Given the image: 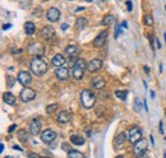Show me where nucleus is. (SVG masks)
<instances>
[{"mask_svg": "<svg viewBox=\"0 0 166 158\" xmlns=\"http://www.w3.org/2000/svg\"><path fill=\"white\" fill-rule=\"evenodd\" d=\"M30 68H31V72L35 75H44V74H46V72L49 69L47 64L42 59H41V58H33L31 60Z\"/></svg>", "mask_w": 166, "mask_h": 158, "instance_id": "obj_1", "label": "nucleus"}, {"mask_svg": "<svg viewBox=\"0 0 166 158\" xmlns=\"http://www.w3.org/2000/svg\"><path fill=\"white\" fill-rule=\"evenodd\" d=\"M81 100L83 106L86 109H92L96 103V96L93 95V92L90 89H83L82 93H81Z\"/></svg>", "mask_w": 166, "mask_h": 158, "instance_id": "obj_2", "label": "nucleus"}, {"mask_svg": "<svg viewBox=\"0 0 166 158\" xmlns=\"http://www.w3.org/2000/svg\"><path fill=\"white\" fill-rule=\"evenodd\" d=\"M87 68V65L85 63V60L83 59H78L74 64L73 67V77L74 79H77V81H81V79L83 78V74H85V69Z\"/></svg>", "mask_w": 166, "mask_h": 158, "instance_id": "obj_3", "label": "nucleus"}, {"mask_svg": "<svg viewBox=\"0 0 166 158\" xmlns=\"http://www.w3.org/2000/svg\"><path fill=\"white\" fill-rule=\"evenodd\" d=\"M147 149H148V142H147V139L142 138V139L138 140L137 143H134L133 153H134V156H137V157H141V156H143V154L147 152Z\"/></svg>", "mask_w": 166, "mask_h": 158, "instance_id": "obj_4", "label": "nucleus"}, {"mask_svg": "<svg viewBox=\"0 0 166 158\" xmlns=\"http://www.w3.org/2000/svg\"><path fill=\"white\" fill-rule=\"evenodd\" d=\"M35 97H36V92L30 87L23 88L19 93V98L22 102H31L35 100Z\"/></svg>", "mask_w": 166, "mask_h": 158, "instance_id": "obj_5", "label": "nucleus"}, {"mask_svg": "<svg viewBox=\"0 0 166 158\" xmlns=\"http://www.w3.org/2000/svg\"><path fill=\"white\" fill-rule=\"evenodd\" d=\"M28 54L30 55H32V56H35V58H41L44 55V52H45V50H44V46L41 45V44H38V42H33V44H31L30 46H28Z\"/></svg>", "mask_w": 166, "mask_h": 158, "instance_id": "obj_6", "label": "nucleus"}, {"mask_svg": "<svg viewBox=\"0 0 166 158\" xmlns=\"http://www.w3.org/2000/svg\"><path fill=\"white\" fill-rule=\"evenodd\" d=\"M130 143H137L139 139H142V130L138 126H132L128 131V138H127Z\"/></svg>", "mask_w": 166, "mask_h": 158, "instance_id": "obj_7", "label": "nucleus"}, {"mask_svg": "<svg viewBox=\"0 0 166 158\" xmlns=\"http://www.w3.org/2000/svg\"><path fill=\"white\" fill-rule=\"evenodd\" d=\"M17 79H18V82H19L22 86H24V87H28V86L31 84V82H32L31 73H30V72H26V70L19 72Z\"/></svg>", "mask_w": 166, "mask_h": 158, "instance_id": "obj_8", "label": "nucleus"}, {"mask_svg": "<svg viewBox=\"0 0 166 158\" xmlns=\"http://www.w3.org/2000/svg\"><path fill=\"white\" fill-rule=\"evenodd\" d=\"M55 139H56V133L51 129H46L45 131L41 133V140L46 144H51Z\"/></svg>", "mask_w": 166, "mask_h": 158, "instance_id": "obj_9", "label": "nucleus"}, {"mask_svg": "<svg viewBox=\"0 0 166 158\" xmlns=\"http://www.w3.org/2000/svg\"><path fill=\"white\" fill-rule=\"evenodd\" d=\"M102 67H104V63L101 59H93L87 64V70L90 73H95V72H99Z\"/></svg>", "mask_w": 166, "mask_h": 158, "instance_id": "obj_10", "label": "nucleus"}, {"mask_svg": "<svg viewBox=\"0 0 166 158\" xmlns=\"http://www.w3.org/2000/svg\"><path fill=\"white\" fill-rule=\"evenodd\" d=\"M107 31H102L99 36H96V38L93 40V46L95 47H97V49H100V47H102L104 45H105V42H106V40H107Z\"/></svg>", "mask_w": 166, "mask_h": 158, "instance_id": "obj_11", "label": "nucleus"}, {"mask_svg": "<svg viewBox=\"0 0 166 158\" xmlns=\"http://www.w3.org/2000/svg\"><path fill=\"white\" fill-rule=\"evenodd\" d=\"M41 128H42V124L40 118H33L30 124V133L32 135H38L41 133Z\"/></svg>", "mask_w": 166, "mask_h": 158, "instance_id": "obj_12", "label": "nucleus"}, {"mask_svg": "<svg viewBox=\"0 0 166 158\" xmlns=\"http://www.w3.org/2000/svg\"><path fill=\"white\" fill-rule=\"evenodd\" d=\"M60 16H61V13L58 8H50L46 13V18L50 22H58L60 19Z\"/></svg>", "mask_w": 166, "mask_h": 158, "instance_id": "obj_13", "label": "nucleus"}, {"mask_svg": "<svg viewBox=\"0 0 166 158\" xmlns=\"http://www.w3.org/2000/svg\"><path fill=\"white\" fill-rule=\"evenodd\" d=\"M64 52H65V55H66L69 59H76V58H78V55H79V47L76 46V45H69L68 47H65Z\"/></svg>", "mask_w": 166, "mask_h": 158, "instance_id": "obj_14", "label": "nucleus"}, {"mask_svg": "<svg viewBox=\"0 0 166 158\" xmlns=\"http://www.w3.org/2000/svg\"><path fill=\"white\" fill-rule=\"evenodd\" d=\"M55 75L59 81H68L69 77H71V72H69L68 68L65 67H61V68H58L56 72H55Z\"/></svg>", "mask_w": 166, "mask_h": 158, "instance_id": "obj_15", "label": "nucleus"}, {"mask_svg": "<svg viewBox=\"0 0 166 158\" xmlns=\"http://www.w3.org/2000/svg\"><path fill=\"white\" fill-rule=\"evenodd\" d=\"M40 35H41V37H42V38L50 41V40H52L54 36H55V31H54V28L51 27V26H45V27L41 30Z\"/></svg>", "mask_w": 166, "mask_h": 158, "instance_id": "obj_16", "label": "nucleus"}, {"mask_svg": "<svg viewBox=\"0 0 166 158\" xmlns=\"http://www.w3.org/2000/svg\"><path fill=\"white\" fill-rule=\"evenodd\" d=\"M124 143H125V134L124 133H119L115 138H114V142H113V147L115 149H121Z\"/></svg>", "mask_w": 166, "mask_h": 158, "instance_id": "obj_17", "label": "nucleus"}, {"mask_svg": "<svg viewBox=\"0 0 166 158\" xmlns=\"http://www.w3.org/2000/svg\"><path fill=\"white\" fill-rule=\"evenodd\" d=\"M71 120H72V114L69 111H61V112H59V115L56 117V121L59 124H68Z\"/></svg>", "mask_w": 166, "mask_h": 158, "instance_id": "obj_18", "label": "nucleus"}, {"mask_svg": "<svg viewBox=\"0 0 166 158\" xmlns=\"http://www.w3.org/2000/svg\"><path fill=\"white\" fill-rule=\"evenodd\" d=\"M106 82H105V79L102 77H95L92 79V82H91V86L95 88V89H102L105 87Z\"/></svg>", "mask_w": 166, "mask_h": 158, "instance_id": "obj_19", "label": "nucleus"}, {"mask_svg": "<svg viewBox=\"0 0 166 158\" xmlns=\"http://www.w3.org/2000/svg\"><path fill=\"white\" fill-rule=\"evenodd\" d=\"M51 63H52L54 67H56V68H61L63 65L65 64V58H64L61 54H56V55H55V56L52 58Z\"/></svg>", "mask_w": 166, "mask_h": 158, "instance_id": "obj_20", "label": "nucleus"}, {"mask_svg": "<svg viewBox=\"0 0 166 158\" xmlns=\"http://www.w3.org/2000/svg\"><path fill=\"white\" fill-rule=\"evenodd\" d=\"M3 100H4V102H5L7 105H10V106H14V105L17 103L16 97L13 96L12 93H9V92H5V93L3 95Z\"/></svg>", "mask_w": 166, "mask_h": 158, "instance_id": "obj_21", "label": "nucleus"}, {"mask_svg": "<svg viewBox=\"0 0 166 158\" xmlns=\"http://www.w3.org/2000/svg\"><path fill=\"white\" fill-rule=\"evenodd\" d=\"M88 26V21L86 18H78L76 21V27L78 31H82V30H85L86 27Z\"/></svg>", "mask_w": 166, "mask_h": 158, "instance_id": "obj_22", "label": "nucleus"}, {"mask_svg": "<svg viewBox=\"0 0 166 158\" xmlns=\"http://www.w3.org/2000/svg\"><path fill=\"white\" fill-rule=\"evenodd\" d=\"M24 31H26L27 35H33L36 32V26H35V23H32V22H26L24 23Z\"/></svg>", "mask_w": 166, "mask_h": 158, "instance_id": "obj_23", "label": "nucleus"}, {"mask_svg": "<svg viewBox=\"0 0 166 158\" xmlns=\"http://www.w3.org/2000/svg\"><path fill=\"white\" fill-rule=\"evenodd\" d=\"M71 142L74 146H83V144H85V138H82L81 135H72Z\"/></svg>", "mask_w": 166, "mask_h": 158, "instance_id": "obj_24", "label": "nucleus"}, {"mask_svg": "<svg viewBox=\"0 0 166 158\" xmlns=\"http://www.w3.org/2000/svg\"><path fill=\"white\" fill-rule=\"evenodd\" d=\"M17 137H18V139L22 143H27V142H28V133H27V130H19L18 133H17Z\"/></svg>", "mask_w": 166, "mask_h": 158, "instance_id": "obj_25", "label": "nucleus"}, {"mask_svg": "<svg viewBox=\"0 0 166 158\" xmlns=\"http://www.w3.org/2000/svg\"><path fill=\"white\" fill-rule=\"evenodd\" d=\"M114 22H115V16L107 14V16H105L104 19H102V26H111Z\"/></svg>", "mask_w": 166, "mask_h": 158, "instance_id": "obj_26", "label": "nucleus"}, {"mask_svg": "<svg viewBox=\"0 0 166 158\" xmlns=\"http://www.w3.org/2000/svg\"><path fill=\"white\" fill-rule=\"evenodd\" d=\"M143 22H144L146 26L151 27V26H154V17H152L151 14H146L144 18H143Z\"/></svg>", "mask_w": 166, "mask_h": 158, "instance_id": "obj_27", "label": "nucleus"}, {"mask_svg": "<svg viewBox=\"0 0 166 158\" xmlns=\"http://www.w3.org/2000/svg\"><path fill=\"white\" fill-rule=\"evenodd\" d=\"M68 158H83V154L78 151H71V152H68Z\"/></svg>", "mask_w": 166, "mask_h": 158, "instance_id": "obj_28", "label": "nucleus"}, {"mask_svg": "<svg viewBox=\"0 0 166 158\" xmlns=\"http://www.w3.org/2000/svg\"><path fill=\"white\" fill-rule=\"evenodd\" d=\"M127 95H128L127 91H116V92H115V96H116L118 98H120L121 101H125Z\"/></svg>", "mask_w": 166, "mask_h": 158, "instance_id": "obj_29", "label": "nucleus"}, {"mask_svg": "<svg viewBox=\"0 0 166 158\" xmlns=\"http://www.w3.org/2000/svg\"><path fill=\"white\" fill-rule=\"evenodd\" d=\"M58 103H52V105H49V106L46 107V112L49 114V115H51V114H54L55 111L58 110Z\"/></svg>", "mask_w": 166, "mask_h": 158, "instance_id": "obj_30", "label": "nucleus"}, {"mask_svg": "<svg viewBox=\"0 0 166 158\" xmlns=\"http://www.w3.org/2000/svg\"><path fill=\"white\" fill-rule=\"evenodd\" d=\"M14 82H16V79L13 78V77H10V75L7 77V86H8V87H13Z\"/></svg>", "mask_w": 166, "mask_h": 158, "instance_id": "obj_31", "label": "nucleus"}, {"mask_svg": "<svg viewBox=\"0 0 166 158\" xmlns=\"http://www.w3.org/2000/svg\"><path fill=\"white\" fill-rule=\"evenodd\" d=\"M141 107H142V103H141V101H139V100L137 98V100L134 101V110L138 112V111L141 110Z\"/></svg>", "mask_w": 166, "mask_h": 158, "instance_id": "obj_32", "label": "nucleus"}, {"mask_svg": "<svg viewBox=\"0 0 166 158\" xmlns=\"http://www.w3.org/2000/svg\"><path fill=\"white\" fill-rule=\"evenodd\" d=\"M120 33H121V26H118V27H116V31H115V38H118V37L120 36Z\"/></svg>", "mask_w": 166, "mask_h": 158, "instance_id": "obj_33", "label": "nucleus"}, {"mask_svg": "<svg viewBox=\"0 0 166 158\" xmlns=\"http://www.w3.org/2000/svg\"><path fill=\"white\" fill-rule=\"evenodd\" d=\"M63 149H64V151H68V152L72 151V149H71V146H69V144H66V143H63Z\"/></svg>", "mask_w": 166, "mask_h": 158, "instance_id": "obj_34", "label": "nucleus"}, {"mask_svg": "<svg viewBox=\"0 0 166 158\" xmlns=\"http://www.w3.org/2000/svg\"><path fill=\"white\" fill-rule=\"evenodd\" d=\"M28 158H40V156L37 153H30L28 154Z\"/></svg>", "mask_w": 166, "mask_h": 158, "instance_id": "obj_35", "label": "nucleus"}, {"mask_svg": "<svg viewBox=\"0 0 166 158\" xmlns=\"http://www.w3.org/2000/svg\"><path fill=\"white\" fill-rule=\"evenodd\" d=\"M127 7H128V10L130 12V10H132V8H133V7H132V2H130V0H128V2H127Z\"/></svg>", "mask_w": 166, "mask_h": 158, "instance_id": "obj_36", "label": "nucleus"}, {"mask_svg": "<svg viewBox=\"0 0 166 158\" xmlns=\"http://www.w3.org/2000/svg\"><path fill=\"white\" fill-rule=\"evenodd\" d=\"M16 128H17V125H16V124H13V125L9 128V130H8V131H9V133H12V131H14V129H16Z\"/></svg>", "mask_w": 166, "mask_h": 158, "instance_id": "obj_37", "label": "nucleus"}, {"mask_svg": "<svg viewBox=\"0 0 166 158\" xmlns=\"http://www.w3.org/2000/svg\"><path fill=\"white\" fill-rule=\"evenodd\" d=\"M155 44H156V47H157V49H161V42H160L159 38H156V42H155Z\"/></svg>", "mask_w": 166, "mask_h": 158, "instance_id": "obj_38", "label": "nucleus"}, {"mask_svg": "<svg viewBox=\"0 0 166 158\" xmlns=\"http://www.w3.org/2000/svg\"><path fill=\"white\" fill-rule=\"evenodd\" d=\"M10 26H12V24H9V23L4 24V26H3V30H9V28H10Z\"/></svg>", "mask_w": 166, "mask_h": 158, "instance_id": "obj_39", "label": "nucleus"}, {"mask_svg": "<svg viewBox=\"0 0 166 158\" xmlns=\"http://www.w3.org/2000/svg\"><path fill=\"white\" fill-rule=\"evenodd\" d=\"M68 27H69V26H68L66 23H64V24H61V30H63V31H65V30H66Z\"/></svg>", "mask_w": 166, "mask_h": 158, "instance_id": "obj_40", "label": "nucleus"}, {"mask_svg": "<svg viewBox=\"0 0 166 158\" xmlns=\"http://www.w3.org/2000/svg\"><path fill=\"white\" fill-rule=\"evenodd\" d=\"M121 27H123V28H128V26H127V22H125V21L121 23Z\"/></svg>", "mask_w": 166, "mask_h": 158, "instance_id": "obj_41", "label": "nucleus"}, {"mask_svg": "<svg viewBox=\"0 0 166 158\" xmlns=\"http://www.w3.org/2000/svg\"><path fill=\"white\" fill-rule=\"evenodd\" d=\"M13 149H16V151L18 149V151H21V152H23V149H22L21 147H18V146H14V147H13Z\"/></svg>", "mask_w": 166, "mask_h": 158, "instance_id": "obj_42", "label": "nucleus"}, {"mask_svg": "<svg viewBox=\"0 0 166 158\" xmlns=\"http://www.w3.org/2000/svg\"><path fill=\"white\" fill-rule=\"evenodd\" d=\"M137 158H151V157H149V156H147V154L144 153L143 156H141V157H137Z\"/></svg>", "mask_w": 166, "mask_h": 158, "instance_id": "obj_43", "label": "nucleus"}, {"mask_svg": "<svg viewBox=\"0 0 166 158\" xmlns=\"http://www.w3.org/2000/svg\"><path fill=\"white\" fill-rule=\"evenodd\" d=\"M159 126H160V131H161V133H164V129H162V123H161V121H160Z\"/></svg>", "mask_w": 166, "mask_h": 158, "instance_id": "obj_44", "label": "nucleus"}, {"mask_svg": "<svg viewBox=\"0 0 166 158\" xmlns=\"http://www.w3.org/2000/svg\"><path fill=\"white\" fill-rule=\"evenodd\" d=\"M144 72H146V73H149V68L147 67V65H144Z\"/></svg>", "mask_w": 166, "mask_h": 158, "instance_id": "obj_45", "label": "nucleus"}, {"mask_svg": "<svg viewBox=\"0 0 166 158\" xmlns=\"http://www.w3.org/2000/svg\"><path fill=\"white\" fill-rule=\"evenodd\" d=\"M4 151V144L2 143V146H0V152H3Z\"/></svg>", "mask_w": 166, "mask_h": 158, "instance_id": "obj_46", "label": "nucleus"}, {"mask_svg": "<svg viewBox=\"0 0 166 158\" xmlns=\"http://www.w3.org/2000/svg\"><path fill=\"white\" fill-rule=\"evenodd\" d=\"M151 96H152V98H155V92L154 91H151Z\"/></svg>", "mask_w": 166, "mask_h": 158, "instance_id": "obj_47", "label": "nucleus"}, {"mask_svg": "<svg viewBox=\"0 0 166 158\" xmlns=\"http://www.w3.org/2000/svg\"><path fill=\"white\" fill-rule=\"evenodd\" d=\"M115 158H124V156H116Z\"/></svg>", "mask_w": 166, "mask_h": 158, "instance_id": "obj_48", "label": "nucleus"}, {"mask_svg": "<svg viewBox=\"0 0 166 158\" xmlns=\"http://www.w3.org/2000/svg\"><path fill=\"white\" fill-rule=\"evenodd\" d=\"M86 2H88V3H91V2H93V0H86Z\"/></svg>", "mask_w": 166, "mask_h": 158, "instance_id": "obj_49", "label": "nucleus"}, {"mask_svg": "<svg viewBox=\"0 0 166 158\" xmlns=\"http://www.w3.org/2000/svg\"><path fill=\"white\" fill-rule=\"evenodd\" d=\"M164 37H165V42H166V33H165V35H164Z\"/></svg>", "mask_w": 166, "mask_h": 158, "instance_id": "obj_50", "label": "nucleus"}, {"mask_svg": "<svg viewBox=\"0 0 166 158\" xmlns=\"http://www.w3.org/2000/svg\"><path fill=\"white\" fill-rule=\"evenodd\" d=\"M5 158H13V157H10V156H8V157H5Z\"/></svg>", "mask_w": 166, "mask_h": 158, "instance_id": "obj_51", "label": "nucleus"}, {"mask_svg": "<svg viewBox=\"0 0 166 158\" xmlns=\"http://www.w3.org/2000/svg\"><path fill=\"white\" fill-rule=\"evenodd\" d=\"M164 157H165V158H166V152H165V154H164Z\"/></svg>", "mask_w": 166, "mask_h": 158, "instance_id": "obj_52", "label": "nucleus"}, {"mask_svg": "<svg viewBox=\"0 0 166 158\" xmlns=\"http://www.w3.org/2000/svg\"><path fill=\"white\" fill-rule=\"evenodd\" d=\"M165 12H166V7H165Z\"/></svg>", "mask_w": 166, "mask_h": 158, "instance_id": "obj_53", "label": "nucleus"}, {"mask_svg": "<svg viewBox=\"0 0 166 158\" xmlns=\"http://www.w3.org/2000/svg\"><path fill=\"white\" fill-rule=\"evenodd\" d=\"M45 158H50V157H45Z\"/></svg>", "mask_w": 166, "mask_h": 158, "instance_id": "obj_54", "label": "nucleus"}]
</instances>
